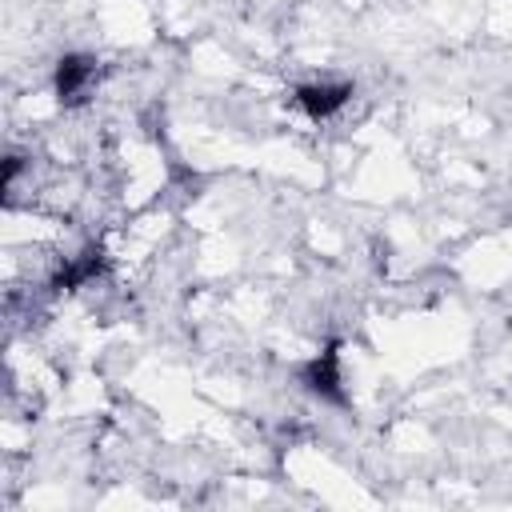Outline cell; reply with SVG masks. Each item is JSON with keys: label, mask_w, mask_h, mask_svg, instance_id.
I'll use <instances>...</instances> for the list:
<instances>
[{"label": "cell", "mask_w": 512, "mask_h": 512, "mask_svg": "<svg viewBox=\"0 0 512 512\" xmlns=\"http://www.w3.org/2000/svg\"><path fill=\"white\" fill-rule=\"evenodd\" d=\"M92 76H96V64L92 60H80V56L60 60V68H56V92H60V100H76L88 88Z\"/></svg>", "instance_id": "cell-2"}, {"label": "cell", "mask_w": 512, "mask_h": 512, "mask_svg": "<svg viewBox=\"0 0 512 512\" xmlns=\"http://www.w3.org/2000/svg\"><path fill=\"white\" fill-rule=\"evenodd\" d=\"M308 384H312L316 392H324V396H336L340 376H336V356H332V352H324L320 360H312V368H308Z\"/></svg>", "instance_id": "cell-3"}, {"label": "cell", "mask_w": 512, "mask_h": 512, "mask_svg": "<svg viewBox=\"0 0 512 512\" xmlns=\"http://www.w3.org/2000/svg\"><path fill=\"white\" fill-rule=\"evenodd\" d=\"M348 96H352L348 84H304V88L296 92V100L304 104V112L316 116V120H320V116H332Z\"/></svg>", "instance_id": "cell-1"}]
</instances>
